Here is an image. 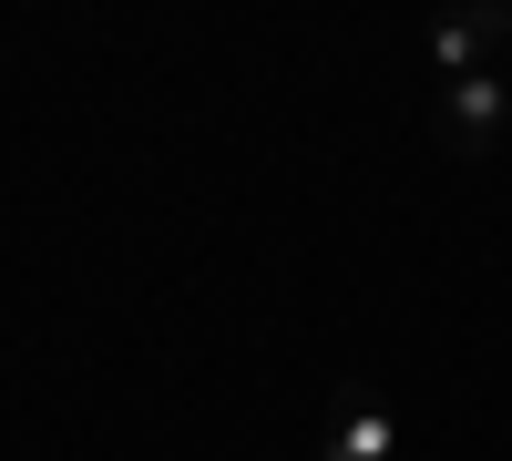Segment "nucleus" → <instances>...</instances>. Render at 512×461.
I'll return each instance as SVG.
<instances>
[{
	"instance_id": "f257e3e1",
	"label": "nucleus",
	"mask_w": 512,
	"mask_h": 461,
	"mask_svg": "<svg viewBox=\"0 0 512 461\" xmlns=\"http://www.w3.org/2000/svg\"><path fill=\"white\" fill-rule=\"evenodd\" d=\"M318 461H410V451H400V421H390V400H379L369 380H338Z\"/></svg>"
},
{
	"instance_id": "f03ea898",
	"label": "nucleus",
	"mask_w": 512,
	"mask_h": 461,
	"mask_svg": "<svg viewBox=\"0 0 512 461\" xmlns=\"http://www.w3.org/2000/svg\"><path fill=\"white\" fill-rule=\"evenodd\" d=\"M441 113H451V134H461V144L482 154V144H492V123L512 113V72H492V62H482V72L441 82Z\"/></svg>"
},
{
	"instance_id": "7ed1b4c3",
	"label": "nucleus",
	"mask_w": 512,
	"mask_h": 461,
	"mask_svg": "<svg viewBox=\"0 0 512 461\" xmlns=\"http://www.w3.org/2000/svg\"><path fill=\"white\" fill-rule=\"evenodd\" d=\"M492 41H512V21L502 11H472V21H431V62L461 82V72H482V52Z\"/></svg>"
}]
</instances>
